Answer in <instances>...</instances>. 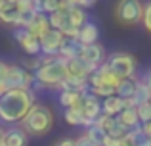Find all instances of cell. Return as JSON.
<instances>
[{"label": "cell", "instance_id": "6da1fadb", "mask_svg": "<svg viewBox=\"0 0 151 146\" xmlns=\"http://www.w3.org/2000/svg\"><path fill=\"white\" fill-rule=\"evenodd\" d=\"M37 102L33 90H8L0 96V121L6 125L21 123Z\"/></svg>", "mask_w": 151, "mask_h": 146}, {"label": "cell", "instance_id": "7a4b0ae2", "mask_svg": "<svg viewBox=\"0 0 151 146\" xmlns=\"http://www.w3.org/2000/svg\"><path fill=\"white\" fill-rule=\"evenodd\" d=\"M21 129L29 137H44L54 127V112L44 104L35 102L25 117L21 119Z\"/></svg>", "mask_w": 151, "mask_h": 146}, {"label": "cell", "instance_id": "3957f363", "mask_svg": "<svg viewBox=\"0 0 151 146\" xmlns=\"http://www.w3.org/2000/svg\"><path fill=\"white\" fill-rule=\"evenodd\" d=\"M67 62L61 60L59 56H55L50 64H44L33 73L35 81L40 83L44 89H58L67 77V68H65Z\"/></svg>", "mask_w": 151, "mask_h": 146}, {"label": "cell", "instance_id": "277c9868", "mask_svg": "<svg viewBox=\"0 0 151 146\" xmlns=\"http://www.w3.org/2000/svg\"><path fill=\"white\" fill-rule=\"evenodd\" d=\"M136 58L130 52L124 50H117V52H111L105 60V68L111 73H115L119 79H132L136 73Z\"/></svg>", "mask_w": 151, "mask_h": 146}, {"label": "cell", "instance_id": "5b68a950", "mask_svg": "<svg viewBox=\"0 0 151 146\" xmlns=\"http://www.w3.org/2000/svg\"><path fill=\"white\" fill-rule=\"evenodd\" d=\"M144 17V2L142 0H117L115 4V19L124 27L142 23Z\"/></svg>", "mask_w": 151, "mask_h": 146}, {"label": "cell", "instance_id": "8992f818", "mask_svg": "<svg viewBox=\"0 0 151 146\" xmlns=\"http://www.w3.org/2000/svg\"><path fill=\"white\" fill-rule=\"evenodd\" d=\"M35 77L29 69H25L23 65H10L8 75L4 81H0V96L8 90H31Z\"/></svg>", "mask_w": 151, "mask_h": 146}, {"label": "cell", "instance_id": "52a82bcc", "mask_svg": "<svg viewBox=\"0 0 151 146\" xmlns=\"http://www.w3.org/2000/svg\"><path fill=\"white\" fill-rule=\"evenodd\" d=\"M81 113L86 121V129H88L90 125L96 121V117L101 113V100L96 98L94 94H90V90L81 96Z\"/></svg>", "mask_w": 151, "mask_h": 146}, {"label": "cell", "instance_id": "ba28073f", "mask_svg": "<svg viewBox=\"0 0 151 146\" xmlns=\"http://www.w3.org/2000/svg\"><path fill=\"white\" fill-rule=\"evenodd\" d=\"M63 42H65V37H63L59 31L50 29L48 33L40 38V54H44V56H52V58L58 56V52L61 50Z\"/></svg>", "mask_w": 151, "mask_h": 146}, {"label": "cell", "instance_id": "9c48e42d", "mask_svg": "<svg viewBox=\"0 0 151 146\" xmlns=\"http://www.w3.org/2000/svg\"><path fill=\"white\" fill-rule=\"evenodd\" d=\"M14 37H15V41L19 42V46L25 50V54H29V56H33V58L40 56V38L33 37V35L27 33L25 29H15Z\"/></svg>", "mask_w": 151, "mask_h": 146}, {"label": "cell", "instance_id": "30bf717a", "mask_svg": "<svg viewBox=\"0 0 151 146\" xmlns=\"http://www.w3.org/2000/svg\"><path fill=\"white\" fill-rule=\"evenodd\" d=\"M124 108H136V106H134L132 100H121V98L115 96V94L101 100V113H105V115H109V117H117Z\"/></svg>", "mask_w": 151, "mask_h": 146}, {"label": "cell", "instance_id": "8fae6325", "mask_svg": "<svg viewBox=\"0 0 151 146\" xmlns=\"http://www.w3.org/2000/svg\"><path fill=\"white\" fill-rule=\"evenodd\" d=\"M65 68H67V75L78 77V79H86V81H88V77L98 69V65L86 64L84 60H81V58H73V60H69L65 64Z\"/></svg>", "mask_w": 151, "mask_h": 146}, {"label": "cell", "instance_id": "7c38bea8", "mask_svg": "<svg viewBox=\"0 0 151 146\" xmlns=\"http://www.w3.org/2000/svg\"><path fill=\"white\" fill-rule=\"evenodd\" d=\"M25 31H27V33H31L33 37H37V38H42V37H44V35L50 31L48 15H46V14H40V12H37V14L33 15V19L27 23Z\"/></svg>", "mask_w": 151, "mask_h": 146}, {"label": "cell", "instance_id": "4fadbf2b", "mask_svg": "<svg viewBox=\"0 0 151 146\" xmlns=\"http://www.w3.org/2000/svg\"><path fill=\"white\" fill-rule=\"evenodd\" d=\"M4 146H27L29 144V135L21 127H10L2 133Z\"/></svg>", "mask_w": 151, "mask_h": 146}, {"label": "cell", "instance_id": "5bb4252c", "mask_svg": "<svg viewBox=\"0 0 151 146\" xmlns=\"http://www.w3.org/2000/svg\"><path fill=\"white\" fill-rule=\"evenodd\" d=\"M103 56L105 54H103V46L100 42L82 46V50H81V60H84L86 64H92V65H101Z\"/></svg>", "mask_w": 151, "mask_h": 146}, {"label": "cell", "instance_id": "9a60e30c", "mask_svg": "<svg viewBox=\"0 0 151 146\" xmlns=\"http://www.w3.org/2000/svg\"><path fill=\"white\" fill-rule=\"evenodd\" d=\"M48 23H50V29L54 31H63L67 25H69V4L63 2L61 8L58 12L48 15Z\"/></svg>", "mask_w": 151, "mask_h": 146}, {"label": "cell", "instance_id": "2e32d148", "mask_svg": "<svg viewBox=\"0 0 151 146\" xmlns=\"http://www.w3.org/2000/svg\"><path fill=\"white\" fill-rule=\"evenodd\" d=\"M98 37H100V29H98V25L92 23V21H86L84 25L78 29V38H77V41L81 42L82 46H88V44H96Z\"/></svg>", "mask_w": 151, "mask_h": 146}, {"label": "cell", "instance_id": "e0dca14e", "mask_svg": "<svg viewBox=\"0 0 151 146\" xmlns=\"http://www.w3.org/2000/svg\"><path fill=\"white\" fill-rule=\"evenodd\" d=\"M0 23L10 27H19V12L15 8V4H2L0 6Z\"/></svg>", "mask_w": 151, "mask_h": 146}, {"label": "cell", "instance_id": "ac0fdd59", "mask_svg": "<svg viewBox=\"0 0 151 146\" xmlns=\"http://www.w3.org/2000/svg\"><path fill=\"white\" fill-rule=\"evenodd\" d=\"M81 50H82V44L78 41H67L65 38L61 50L58 52V56L61 58V60L69 62V60H73V58H81Z\"/></svg>", "mask_w": 151, "mask_h": 146}, {"label": "cell", "instance_id": "d6986e66", "mask_svg": "<svg viewBox=\"0 0 151 146\" xmlns=\"http://www.w3.org/2000/svg\"><path fill=\"white\" fill-rule=\"evenodd\" d=\"M134 89H136V79H122L115 89V96H119L121 100H132Z\"/></svg>", "mask_w": 151, "mask_h": 146}, {"label": "cell", "instance_id": "ffe728a7", "mask_svg": "<svg viewBox=\"0 0 151 146\" xmlns=\"http://www.w3.org/2000/svg\"><path fill=\"white\" fill-rule=\"evenodd\" d=\"M117 119L121 121L122 125H124L126 129H136V127H140V119H138V112H136V108H124L121 113L117 115Z\"/></svg>", "mask_w": 151, "mask_h": 146}, {"label": "cell", "instance_id": "44dd1931", "mask_svg": "<svg viewBox=\"0 0 151 146\" xmlns=\"http://www.w3.org/2000/svg\"><path fill=\"white\" fill-rule=\"evenodd\" d=\"M149 98H151V90H149V86L145 85L144 81H136V89H134V96H132V102H134V106H142V104H145V102H149Z\"/></svg>", "mask_w": 151, "mask_h": 146}, {"label": "cell", "instance_id": "7402d4cb", "mask_svg": "<svg viewBox=\"0 0 151 146\" xmlns=\"http://www.w3.org/2000/svg\"><path fill=\"white\" fill-rule=\"evenodd\" d=\"M86 21H88V19H86L84 8H81V6H69V25L81 29Z\"/></svg>", "mask_w": 151, "mask_h": 146}, {"label": "cell", "instance_id": "603a6c76", "mask_svg": "<svg viewBox=\"0 0 151 146\" xmlns=\"http://www.w3.org/2000/svg\"><path fill=\"white\" fill-rule=\"evenodd\" d=\"M78 102H81V100H78ZM78 102L73 106V108H67L65 113H63V117H65V121L69 125H84V127H86V121H84V117H82V113H81V106H78Z\"/></svg>", "mask_w": 151, "mask_h": 146}, {"label": "cell", "instance_id": "cb8c5ba5", "mask_svg": "<svg viewBox=\"0 0 151 146\" xmlns=\"http://www.w3.org/2000/svg\"><path fill=\"white\" fill-rule=\"evenodd\" d=\"M81 96H82V92H77V90H61V92H59V104L65 110L73 108V106L81 100Z\"/></svg>", "mask_w": 151, "mask_h": 146}, {"label": "cell", "instance_id": "d4e9b609", "mask_svg": "<svg viewBox=\"0 0 151 146\" xmlns=\"http://www.w3.org/2000/svg\"><path fill=\"white\" fill-rule=\"evenodd\" d=\"M86 139L90 140V142H94L96 146H103V142H105V137H107V133L103 131V129L100 127H96V125H90L88 129H86Z\"/></svg>", "mask_w": 151, "mask_h": 146}, {"label": "cell", "instance_id": "484cf974", "mask_svg": "<svg viewBox=\"0 0 151 146\" xmlns=\"http://www.w3.org/2000/svg\"><path fill=\"white\" fill-rule=\"evenodd\" d=\"M107 137H109V139H113V140H119V139H124L126 135H128V129L124 127V125L121 123V121L117 119V117H115L113 119V123H111V127L107 129Z\"/></svg>", "mask_w": 151, "mask_h": 146}, {"label": "cell", "instance_id": "4316f807", "mask_svg": "<svg viewBox=\"0 0 151 146\" xmlns=\"http://www.w3.org/2000/svg\"><path fill=\"white\" fill-rule=\"evenodd\" d=\"M61 4H63V0H42L40 6H38V12L50 15V14H54V12H58L59 8H61Z\"/></svg>", "mask_w": 151, "mask_h": 146}, {"label": "cell", "instance_id": "83f0119b", "mask_svg": "<svg viewBox=\"0 0 151 146\" xmlns=\"http://www.w3.org/2000/svg\"><path fill=\"white\" fill-rule=\"evenodd\" d=\"M136 112H138L140 125L151 121V104H149V102H145V104H142V106H136Z\"/></svg>", "mask_w": 151, "mask_h": 146}, {"label": "cell", "instance_id": "f1b7e54d", "mask_svg": "<svg viewBox=\"0 0 151 146\" xmlns=\"http://www.w3.org/2000/svg\"><path fill=\"white\" fill-rule=\"evenodd\" d=\"M113 119H115V117H109V115H105V113H100L92 125H96V127H100V129H103V131H107V129L111 127V123H113Z\"/></svg>", "mask_w": 151, "mask_h": 146}, {"label": "cell", "instance_id": "f546056e", "mask_svg": "<svg viewBox=\"0 0 151 146\" xmlns=\"http://www.w3.org/2000/svg\"><path fill=\"white\" fill-rule=\"evenodd\" d=\"M142 23H144L145 31L151 33V0L147 4H144V17H142Z\"/></svg>", "mask_w": 151, "mask_h": 146}, {"label": "cell", "instance_id": "4dcf8cb0", "mask_svg": "<svg viewBox=\"0 0 151 146\" xmlns=\"http://www.w3.org/2000/svg\"><path fill=\"white\" fill-rule=\"evenodd\" d=\"M75 146H96V144L90 142V140L86 139V135H81L78 139H75Z\"/></svg>", "mask_w": 151, "mask_h": 146}, {"label": "cell", "instance_id": "1f68e13d", "mask_svg": "<svg viewBox=\"0 0 151 146\" xmlns=\"http://www.w3.org/2000/svg\"><path fill=\"white\" fill-rule=\"evenodd\" d=\"M140 129H142V133H144L145 139H149V140H151V121H147V123H142V125H140Z\"/></svg>", "mask_w": 151, "mask_h": 146}, {"label": "cell", "instance_id": "d6a6232c", "mask_svg": "<svg viewBox=\"0 0 151 146\" xmlns=\"http://www.w3.org/2000/svg\"><path fill=\"white\" fill-rule=\"evenodd\" d=\"M8 69H10V64H6V62L0 60V81H4V79H6Z\"/></svg>", "mask_w": 151, "mask_h": 146}, {"label": "cell", "instance_id": "836d02e7", "mask_svg": "<svg viewBox=\"0 0 151 146\" xmlns=\"http://www.w3.org/2000/svg\"><path fill=\"white\" fill-rule=\"evenodd\" d=\"M113 146H136V144H134L132 140H128V139L124 137V139H119V140H115V142H113Z\"/></svg>", "mask_w": 151, "mask_h": 146}, {"label": "cell", "instance_id": "e575fe53", "mask_svg": "<svg viewBox=\"0 0 151 146\" xmlns=\"http://www.w3.org/2000/svg\"><path fill=\"white\" fill-rule=\"evenodd\" d=\"M54 146H75V139H63L59 142H55Z\"/></svg>", "mask_w": 151, "mask_h": 146}, {"label": "cell", "instance_id": "d590c367", "mask_svg": "<svg viewBox=\"0 0 151 146\" xmlns=\"http://www.w3.org/2000/svg\"><path fill=\"white\" fill-rule=\"evenodd\" d=\"M98 0H78V6L81 8H90V6H94Z\"/></svg>", "mask_w": 151, "mask_h": 146}, {"label": "cell", "instance_id": "8d00e7d4", "mask_svg": "<svg viewBox=\"0 0 151 146\" xmlns=\"http://www.w3.org/2000/svg\"><path fill=\"white\" fill-rule=\"evenodd\" d=\"M142 81H144V83H145V85H147V86H149V90H151V71H149L147 75H145V79H142Z\"/></svg>", "mask_w": 151, "mask_h": 146}, {"label": "cell", "instance_id": "74e56055", "mask_svg": "<svg viewBox=\"0 0 151 146\" xmlns=\"http://www.w3.org/2000/svg\"><path fill=\"white\" fill-rule=\"evenodd\" d=\"M65 4H69V6H78V0H63Z\"/></svg>", "mask_w": 151, "mask_h": 146}, {"label": "cell", "instance_id": "f35d334b", "mask_svg": "<svg viewBox=\"0 0 151 146\" xmlns=\"http://www.w3.org/2000/svg\"><path fill=\"white\" fill-rule=\"evenodd\" d=\"M19 0H4V4H17Z\"/></svg>", "mask_w": 151, "mask_h": 146}, {"label": "cell", "instance_id": "ab89813d", "mask_svg": "<svg viewBox=\"0 0 151 146\" xmlns=\"http://www.w3.org/2000/svg\"><path fill=\"white\" fill-rule=\"evenodd\" d=\"M2 133H4V131H2V129H0V140H2Z\"/></svg>", "mask_w": 151, "mask_h": 146}, {"label": "cell", "instance_id": "60d3db41", "mask_svg": "<svg viewBox=\"0 0 151 146\" xmlns=\"http://www.w3.org/2000/svg\"><path fill=\"white\" fill-rule=\"evenodd\" d=\"M2 4H4V0H0V6H2Z\"/></svg>", "mask_w": 151, "mask_h": 146}, {"label": "cell", "instance_id": "b9f144b4", "mask_svg": "<svg viewBox=\"0 0 151 146\" xmlns=\"http://www.w3.org/2000/svg\"><path fill=\"white\" fill-rule=\"evenodd\" d=\"M0 146H4V142H2V140H0Z\"/></svg>", "mask_w": 151, "mask_h": 146}, {"label": "cell", "instance_id": "7bdbcfd3", "mask_svg": "<svg viewBox=\"0 0 151 146\" xmlns=\"http://www.w3.org/2000/svg\"><path fill=\"white\" fill-rule=\"evenodd\" d=\"M149 104H151V98H149Z\"/></svg>", "mask_w": 151, "mask_h": 146}]
</instances>
